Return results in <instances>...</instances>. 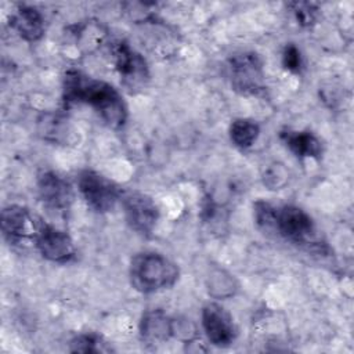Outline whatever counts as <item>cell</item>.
Here are the masks:
<instances>
[{
  "label": "cell",
  "mask_w": 354,
  "mask_h": 354,
  "mask_svg": "<svg viewBox=\"0 0 354 354\" xmlns=\"http://www.w3.org/2000/svg\"><path fill=\"white\" fill-rule=\"evenodd\" d=\"M40 223L21 205H8L1 210V232L10 245H22L36 238Z\"/></svg>",
  "instance_id": "obj_8"
},
{
  "label": "cell",
  "mask_w": 354,
  "mask_h": 354,
  "mask_svg": "<svg viewBox=\"0 0 354 354\" xmlns=\"http://www.w3.org/2000/svg\"><path fill=\"white\" fill-rule=\"evenodd\" d=\"M289 7L292 8V12L300 26L308 28L314 25L318 19V7L314 3L295 1V3H289Z\"/></svg>",
  "instance_id": "obj_18"
},
{
  "label": "cell",
  "mask_w": 354,
  "mask_h": 354,
  "mask_svg": "<svg viewBox=\"0 0 354 354\" xmlns=\"http://www.w3.org/2000/svg\"><path fill=\"white\" fill-rule=\"evenodd\" d=\"M180 271L174 261L158 252L136 254L129 267L131 286L144 295L170 289L178 281Z\"/></svg>",
  "instance_id": "obj_2"
},
{
  "label": "cell",
  "mask_w": 354,
  "mask_h": 354,
  "mask_svg": "<svg viewBox=\"0 0 354 354\" xmlns=\"http://www.w3.org/2000/svg\"><path fill=\"white\" fill-rule=\"evenodd\" d=\"M207 286H209V293L212 296L221 297V299L232 296L236 289L234 278L223 270H217L216 272L210 274Z\"/></svg>",
  "instance_id": "obj_17"
},
{
  "label": "cell",
  "mask_w": 354,
  "mask_h": 354,
  "mask_svg": "<svg viewBox=\"0 0 354 354\" xmlns=\"http://www.w3.org/2000/svg\"><path fill=\"white\" fill-rule=\"evenodd\" d=\"M279 136L286 148L297 158L318 159L322 155L321 140L311 131L285 129Z\"/></svg>",
  "instance_id": "obj_14"
},
{
  "label": "cell",
  "mask_w": 354,
  "mask_h": 354,
  "mask_svg": "<svg viewBox=\"0 0 354 354\" xmlns=\"http://www.w3.org/2000/svg\"><path fill=\"white\" fill-rule=\"evenodd\" d=\"M64 104H86L113 130L124 126L129 112L122 94L109 83L87 76L76 69L65 72L62 79Z\"/></svg>",
  "instance_id": "obj_1"
},
{
  "label": "cell",
  "mask_w": 354,
  "mask_h": 354,
  "mask_svg": "<svg viewBox=\"0 0 354 354\" xmlns=\"http://www.w3.org/2000/svg\"><path fill=\"white\" fill-rule=\"evenodd\" d=\"M138 330L145 343L162 344L174 336V319L162 310H149L142 314Z\"/></svg>",
  "instance_id": "obj_12"
},
{
  "label": "cell",
  "mask_w": 354,
  "mask_h": 354,
  "mask_svg": "<svg viewBox=\"0 0 354 354\" xmlns=\"http://www.w3.org/2000/svg\"><path fill=\"white\" fill-rule=\"evenodd\" d=\"M109 350L104 339L97 333L77 335L69 343V351L72 353H104Z\"/></svg>",
  "instance_id": "obj_16"
},
{
  "label": "cell",
  "mask_w": 354,
  "mask_h": 354,
  "mask_svg": "<svg viewBox=\"0 0 354 354\" xmlns=\"http://www.w3.org/2000/svg\"><path fill=\"white\" fill-rule=\"evenodd\" d=\"M37 192L46 207L54 212L69 210L75 194L69 181L55 171H41L37 177Z\"/></svg>",
  "instance_id": "obj_11"
},
{
  "label": "cell",
  "mask_w": 354,
  "mask_h": 354,
  "mask_svg": "<svg viewBox=\"0 0 354 354\" xmlns=\"http://www.w3.org/2000/svg\"><path fill=\"white\" fill-rule=\"evenodd\" d=\"M201 322L207 340L217 347H228L236 337L231 314L217 303H207L201 313Z\"/></svg>",
  "instance_id": "obj_10"
},
{
  "label": "cell",
  "mask_w": 354,
  "mask_h": 354,
  "mask_svg": "<svg viewBox=\"0 0 354 354\" xmlns=\"http://www.w3.org/2000/svg\"><path fill=\"white\" fill-rule=\"evenodd\" d=\"M230 138L232 144L241 149L250 148L260 134V126L257 122L248 118H238L230 126Z\"/></svg>",
  "instance_id": "obj_15"
},
{
  "label": "cell",
  "mask_w": 354,
  "mask_h": 354,
  "mask_svg": "<svg viewBox=\"0 0 354 354\" xmlns=\"http://www.w3.org/2000/svg\"><path fill=\"white\" fill-rule=\"evenodd\" d=\"M282 65L286 71L292 73H299L301 71V66H303L301 53L293 43H289L285 46L282 51Z\"/></svg>",
  "instance_id": "obj_20"
},
{
  "label": "cell",
  "mask_w": 354,
  "mask_h": 354,
  "mask_svg": "<svg viewBox=\"0 0 354 354\" xmlns=\"http://www.w3.org/2000/svg\"><path fill=\"white\" fill-rule=\"evenodd\" d=\"M274 231L296 245H315L317 228L313 217L299 206L283 205L277 207Z\"/></svg>",
  "instance_id": "obj_5"
},
{
  "label": "cell",
  "mask_w": 354,
  "mask_h": 354,
  "mask_svg": "<svg viewBox=\"0 0 354 354\" xmlns=\"http://www.w3.org/2000/svg\"><path fill=\"white\" fill-rule=\"evenodd\" d=\"M115 68L122 84L129 93L142 90L149 80V69L145 58L126 41H118L111 48Z\"/></svg>",
  "instance_id": "obj_6"
},
{
  "label": "cell",
  "mask_w": 354,
  "mask_h": 354,
  "mask_svg": "<svg viewBox=\"0 0 354 354\" xmlns=\"http://www.w3.org/2000/svg\"><path fill=\"white\" fill-rule=\"evenodd\" d=\"M263 180L270 189H279L288 181V171L283 165H272L266 170Z\"/></svg>",
  "instance_id": "obj_21"
},
{
  "label": "cell",
  "mask_w": 354,
  "mask_h": 354,
  "mask_svg": "<svg viewBox=\"0 0 354 354\" xmlns=\"http://www.w3.org/2000/svg\"><path fill=\"white\" fill-rule=\"evenodd\" d=\"M10 25L26 41H37L46 32L44 17L33 6H19L11 15Z\"/></svg>",
  "instance_id": "obj_13"
},
{
  "label": "cell",
  "mask_w": 354,
  "mask_h": 354,
  "mask_svg": "<svg viewBox=\"0 0 354 354\" xmlns=\"http://www.w3.org/2000/svg\"><path fill=\"white\" fill-rule=\"evenodd\" d=\"M120 201L129 227L142 236H149L159 220V207L155 201L140 191H129Z\"/></svg>",
  "instance_id": "obj_7"
},
{
  "label": "cell",
  "mask_w": 354,
  "mask_h": 354,
  "mask_svg": "<svg viewBox=\"0 0 354 354\" xmlns=\"http://www.w3.org/2000/svg\"><path fill=\"white\" fill-rule=\"evenodd\" d=\"M33 243L37 252L53 263H68L76 254L75 243L69 234L48 223H40Z\"/></svg>",
  "instance_id": "obj_9"
},
{
  "label": "cell",
  "mask_w": 354,
  "mask_h": 354,
  "mask_svg": "<svg viewBox=\"0 0 354 354\" xmlns=\"http://www.w3.org/2000/svg\"><path fill=\"white\" fill-rule=\"evenodd\" d=\"M231 87L241 95L261 97L266 94V77L261 58L253 51L232 55L228 59Z\"/></svg>",
  "instance_id": "obj_3"
},
{
  "label": "cell",
  "mask_w": 354,
  "mask_h": 354,
  "mask_svg": "<svg viewBox=\"0 0 354 354\" xmlns=\"http://www.w3.org/2000/svg\"><path fill=\"white\" fill-rule=\"evenodd\" d=\"M254 210V220L259 228L264 231H274V220H275V210L277 207L268 202L257 201L253 205Z\"/></svg>",
  "instance_id": "obj_19"
},
{
  "label": "cell",
  "mask_w": 354,
  "mask_h": 354,
  "mask_svg": "<svg viewBox=\"0 0 354 354\" xmlns=\"http://www.w3.org/2000/svg\"><path fill=\"white\" fill-rule=\"evenodd\" d=\"M77 189L86 205L97 213H108L113 210L123 195L116 183L90 169L79 173Z\"/></svg>",
  "instance_id": "obj_4"
}]
</instances>
